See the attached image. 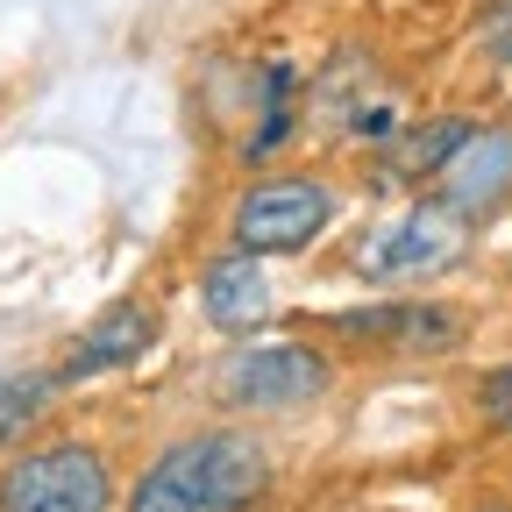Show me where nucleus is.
Wrapping results in <instances>:
<instances>
[{"mask_svg": "<svg viewBox=\"0 0 512 512\" xmlns=\"http://www.w3.org/2000/svg\"><path fill=\"white\" fill-rule=\"evenodd\" d=\"M271 491V456L249 434H192L136 477L128 512H242Z\"/></svg>", "mask_w": 512, "mask_h": 512, "instance_id": "nucleus-1", "label": "nucleus"}, {"mask_svg": "<svg viewBox=\"0 0 512 512\" xmlns=\"http://www.w3.org/2000/svg\"><path fill=\"white\" fill-rule=\"evenodd\" d=\"M0 512H114V470L93 441H43L0 470Z\"/></svg>", "mask_w": 512, "mask_h": 512, "instance_id": "nucleus-2", "label": "nucleus"}, {"mask_svg": "<svg viewBox=\"0 0 512 512\" xmlns=\"http://www.w3.org/2000/svg\"><path fill=\"white\" fill-rule=\"evenodd\" d=\"M328 221H335V185L313 171H278V178H256L235 200V249L292 256L328 235Z\"/></svg>", "mask_w": 512, "mask_h": 512, "instance_id": "nucleus-3", "label": "nucleus"}, {"mask_svg": "<svg viewBox=\"0 0 512 512\" xmlns=\"http://www.w3.org/2000/svg\"><path fill=\"white\" fill-rule=\"evenodd\" d=\"M335 363L320 356L313 342H249L221 363V392L249 413H285V406H306L328 392Z\"/></svg>", "mask_w": 512, "mask_h": 512, "instance_id": "nucleus-4", "label": "nucleus"}, {"mask_svg": "<svg viewBox=\"0 0 512 512\" xmlns=\"http://www.w3.org/2000/svg\"><path fill=\"white\" fill-rule=\"evenodd\" d=\"M470 249V221L463 214H448L441 200H427V207H413L406 221H392L384 235H370L363 242V278H434V271H448L456 256Z\"/></svg>", "mask_w": 512, "mask_h": 512, "instance_id": "nucleus-5", "label": "nucleus"}, {"mask_svg": "<svg viewBox=\"0 0 512 512\" xmlns=\"http://www.w3.org/2000/svg\"><path fill=\"white\" fill-rule=\"evenodd\" d=\"M328 328L342 342H370V349H456L470 335L463 306H434V299H384V306H349Z\"/></svg>", "mask_w": 512, "mask_h": 512, "instance_id": "nucleus-6", "label": "nucleus"}, {"mask_svg": "<svg viewBox=\"0 0 512 512\" xmlns=\"http://www.w3.org/2000/svg\"><path fill=\"white\" fill-rule=\"evenodd\" d=\"M434 200L448 214H463V221L491 214L498 200H512V121H498V128L477 121V136L463 143V157L434 178Z\"/></svg>", "mask_w": 512, "mask_h": 512, "instance_id": "nucleus-7", "label": "nucleus"}, {"mask_svg": "<svg viewBox=\"0 0 512 512\" xmlns=\"http://www.w3.org/2000/svg\"><path fill=\"white\" fill-rule=\"evenodd\" d=\"M150 342H157V306H150V299H121V306H107V313L93 320L72 349H64L57 384H86V377H100V370H121V363H136Z\"/></svg>", "mask_w": 512, "mask_h": 512, "instance_id": "nucleus-8", "label": "nucleus"}, {"mask_svg": "<svg viewBox=\"0 0 512 512\" xmlns=\"http://www.w3.org/2000/svg\"><path fill=\"white\" fill-rule=\"evenodd\" d=\"M200 306H207V320L221 335H249L256 320H271V278H264V264H256L249 249L214 256L207 278H200Z\"/></svg>", "mask_w": 512, "mask_h": 512, "instance_id": "nucleus-9", "label": "nucleus"}, {"mask_svg": "<svg viewBox=\"0 0 512 512\" xmlns=\"http://www.w3.org/2000/svg\"><path fill=\"white\" fill-rule=\"evenodd\" d=\"M477 136L470 114H434V121H413L392 136V150H384V171H392L399 185H434L448 164L463 157V143Z\"/></svg>", "mask_w": 512, "mask_h": 512, "instance_id": "nucleus-10", "label": "nucleus"}, {"mask_svg": "<svg viewBox=\"0 0 512 512\" xmlns=\"http://www.w3.org/2000/svg\"><path fill=\"white\" fill-rule=\"evenodd\" d=\"M50 399V384L43 377H0V441H15Z\"/></svg>", "mask_w": 512, "mask_h": 512, "instance_id": "nucleus-11", "label": "nucleus"}, {"mask_svg": "<svg viewBox=\"0 0 512 512\" xmlns=\"http://www.w3.org/2000/svg\"><path fill=\"white\" fill-rule=\"evenodd\" d=\"M477 413H484V427L512 434V363H498V370L477 377Z\"/></svg>", "mask_w": 512, "mask_h": 512, "instance_id": "nucleus-12", "label": "nucleus"}, {"mask_svg": "<svg viewBox=\"0 0 512 512\" xmlns=\"http://www.w3.org/2000/svg\"><path fill=\"white\" fill-rule=\"evenodd\" d=\"M477 43H484V57H491V64H512V0H505V8H491V15H484Z\"/></svg>", "mask_w": 512, "mask_h": 512, "instance_id": "nucleus-13", "label": "nucleus"}]
</instances>
